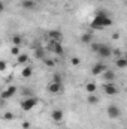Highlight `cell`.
<instances>
[{
  "label": "cell",
  "instance_id": "obj_1",
  "mask_svg": "<svg viewBox=\"0 0 127 129\" xmlns=\"http://www.w3.org/2000/svg\"><path fill=\"white\" fill-rule=\"evenodd\" d=\"M109 26H112V20L108 15V12L106 11H97L94 15V20L91 21V29L102 30V29H106Z\"/></svg>",
  "mask_w": 127,
  "mask_h": 129
},
{
  "label": "cell",
  "instance_id": "obj_2",
  "mask_svg": "<svg viewBox=\"0 0 127 129\" xmlns=\"http://www.w3.org/2000/svg\"><path fill=\"white\" fill-rule=\"evenodd\" d=\"M37 102H39V99L36 96H27L24 101H21L20 108H21L23 111H32L33 108L37 105Z\"/></svg>",
  "mask_w": 127,
  "mask_h": 129
},
{
  "label": "cell",
  "instance_id": "obj_3",
  "mask_svg": "<svg viewBox=\"0 0 127 129\" xmlns=\"http://www.w3.org/2000/svg\"><path fill=\"white\" fill-rule=\"evenodd\" d=\"M102 89H103V92H105L106 95H109V96H114V95H117V93L120 92V89H118V86H117L115 83H103Z\"/></svg>",
  "mask_w": 127,
  "mask_h": 129
},
{
  "label": "cell",
  "instance_id": "obj_4",
  "mask_svg": "<svg viewBox=\"0 0 127 129\" xmlns=\"http://www.w3.org/2000/svg\"><path fill=\"white\" fill-rule=\"evenodd\" d=\"M106 113H108V116H109L111 119H118V117L121 116V110H120V107L115 105V104H111V105L108 107Z\"/></svg>",
  "mask_w": 127,
  "mask_h": 129
},
{
  "label": "cell",
  "instance_id": "obj_5",
  "mask_svg": "<svg viewBox=\"0 0 127 129\" xmlns=\"http://www.w3.org/2000/svg\"><path fill=\"white\" fill-rule=\"evenodd\" d=\"M52 53H55L57 56H63L64 54V50L63 47H61V44L60 42H55V41H49V47H48Z\"/></svg>",
  "mask_w": 127,
  "mask_h": 129
},
{
  "label": "cell",
  "instance_id": "obj_6",
  "mask_svg": "<svg viewBox=\"0 0 127 129\" xmlns=\"http://www.w3.org/2000/svg\"><path fill=\"white\" fill-rule=\"evenodd\" d=\"M15 93H17V86H9L8 89H5V90L2 92L0 98H2L3 101H8V99H11V98L14 96Z\"/></svg>",
  "mask_w": 127,
  "mask_h": 129
},
{
  "label": "cell",
  "instance_id": "obj_7",
  "mask_svg": "<svg viewBox=\"0 0 127 129\" xmlns=\"http://www.w3.org/2000/svg\"><path fill=\"white\" fill-rule=\"evenodd\" d=\"M46 90H48L49 93H52V95H55V93H60V92L63 90V84H61V83H54V81H51V83L48 84Z\"/></svg>",
  "mask_w": 127,
  "mask_h": 129
},
{
  "label": "cell",
  "instance_id": "obj_8",
  "mask_svg": "<svg viewBox=\"0 0 127 129\" xmlns=\"http://www.w3.org/2000/svg\"><path fill=\"white\" fill-rule=\"evenodd\" d=\"M97 54H99L100 57L106 59V57H109V56L112 54V50H111V47H109V45L102 44V45H100V48H99V51H97Z\"/></svg>",
  "mask_w": 127,
  "mask_h": 129
},
{
  "label": "cell",
  "instance_id": "obj_9",
  "mask_svg": "<svg viewBox=\"0 0 127 129\" xmlns=\"http://www.w3.org/2000/svg\"><path fill=\"white\" fill-rule=\"evenodd\" d=\"M108 68H106V64H103V63H96L93 68H91V74L93 75H96V77H99V75H102L105 71H106Z\"/></svg>",
  "mask_w": 127,
  "mask_h": 129
},
{
  "label": "cell",
  "instance_id": "obj_10",
  "mask_svg": "<svg viewBox=\"0 0 127 129\" xmlns=\"http://www.w3.org/2000/svg\"><path fill=\"white\" fill-rule=\"evenodd\" d=\"M102 78L105 80V83H115V72L106 69V71L102 74Z\"/></svg>",
  "mask_w": 127,
  "mask_h": 129
},
{
  "label": "cell",
  "instance_id": "obj_11",
  "mask_svg": "<svg viewBox=\"0 0 127 129\" xmlns=\"http://www.w3.org/2000/svg\"><path fill=\"white\" fill-rule=\"evenodd\" d=\"M48 36H49V41H55V42H61V39H63V35L60 30H49L48 32Z\"/></svg>",
  "mask_w": 127,
  "mask_h": 129
},
{
  "label": "cell",
  "instance_id": "obj_12",
  "mask_svg": "<svg viewBox=\"0 0 127 129\" xmlns=\"http://www.w3.org/2000/svg\"><path fill=\"white\" fill-rule=\"evenodd\" d=\"M82 44H91L93 42V32L91 30H88V32H85L82 36H81V39H79Z\"/></svg>",
  "mask_w": 127,
  "mask_h": 129
},
{
  "label": "cell",
  "instance_id": "obj_13",
  "mask_svg": "<svg viewBox=\"0 0 127 129\" xmlns=\"http://www.w3.org/2000/svg\"><path fill=\"white\" fill-rule=\"evenodd\" d=\"M51 119H52L54 122H61V120H63V111H61V110H54V111L51 113Z\"/></svg>",
  "mask_w": 127,
  "mask_h": 129
},
{
  "label": "cell",
  "instance_id": "obj_14",
  "mask_svg": "<svg viewBox=\"0 0 127 129\" xmlns=\"http://www.w3.org/2000/svg\"><path fill=\"white\" fill-rule=\"evenodd\" d=\"M21 6L24 9H34L36 8V2L34 0H23L21 2Z\"/></svg>",
  "mask_w": 127,
  "mask_h": 129
},
{
  "label": "cell",
  "instance_id": "obj_15",
  "mask_svg": "<svg viewBox=\"0 0 127 129\" xmlns=\"http://www.w3.org/2000/svg\"><path fill=\"white\" fill-rule=\"evenodd\" d=\"M17 63H18V64H27V63H29V56H27V54H21V53H20V54L17 56Z\"/></svg>",
  "mask_w": 127,
  "mask_h": 129
},
{
  "label": "cell",
  "instance_id": "obj_16",
  "mask_svg": "<svg viewBox=\"0 0 127 129\" xmlns=\"http://www.w3.org/2000/svg\"><path fill=\"white\" fill-rule=\"evenodd\" d=\"M115 66L120 68V69H124L127 66V59L126 57H118V59L115 60Z\"/></svg>",
  "mask_w": 127,
  "mask_h": 129
},
{
  "label": "cell",
  "instance_id": "obj_17",
  "mask_svg": "<svg viewBox=\"0 0 127 129\" xmlns=\"http://www.w3.org/2000/svg\"><path fill=\"white\" fill-rule=\"evenodd\" d=\"M32 74H33V68L32 66H26L23 69V72H21V77L23 78H29V77H32Z\"/></svg>",
  "mask_w": 127,
  "mask_h": 129
},
{
  "label": "cell",
  "instance_id": "obj_18",
  "mask_svg": "<svg viewBox=\"0 0 127 129\" xmlns=\"http://www.w3.org/2000/svg\"><path fill=\"white\" fill-rule=\"evenodd\" d=\"M12 44H14L15 47H20V45L23 44V38H21L20 35H15V36H12Z\"/></svg>",
  "mask_w": 127,
  "mask_h": 129
},
{
  "label": "cell",
  "instance_id": "obj_19",
  "mask_svg": "<svg viewBox=\"0 0 127 129\" xmlns=\"http://www.w3.org/2000/svg\"><path fill=\"white\" fill-rule=\"evenodd\" d=\"M85 90H87L88 93H94L96 90H97V86H96L94 83H87V86H85Z\"/></svg>",
  "mask_w": 127,
  "mask_h": 129
},
{
  "label": "cell",
  "instance_id": "obj_20",
  "mask_svg": "<svg viewBox=\"0 0 127 129\" xmlns=\"http://www.w3.org/2000/svg\"><path fill=\"white\" fill-rule=\"evenodd\" d=\"M87 102L94 105V104H97V102H99V98L96 96V95H93V93H90V95H88V98H87Z\"/></svg>",
  "mask_w": 127,
  "mask_h": 129
},
{
  "label": "cell",
  "instance_id": "obj_21",
  "mask_svg": "<svg viewBox=\"0 0 127 129\" xmlns=\"http://www.w3.org/2000/svg\"><path fill=\"white\" fill-rule=\"evenodd\" d=\"M3 120H14V113H11V111H8V113H3Z\"/></svg>",
  "mask_w": 127,
  "mask_h": 129
},
{
  "label": "cell",
  "instance_id": "obj_22",
  "mask_svg": "<svg viewBox=\"0 0 127 129\" xmlns=\"http://www.w3.org/2000/svg\"><path fill=\"white\" fill-rule=\"evenodd\" d=\"M42 60H43V63L46 64V66H48V68H52V66H54V64H55V62H54V60H52V59H42Z\"/></svg>",
  "mask_w": 127,
  "mask_h": 129
},
{
  "label": "cell",
  "instance_id": "obj_23",
  "mask_svg": "<svg viewBox=\"0 0 127 129\" xmlns=\"http://www.w3.org/2000/svg\"><path fill=\"white\" fill-rule=\"evenodd\" d=\"M11 54L17 57V56L20 54V47H15V45H14V47H12V50H11Z\"/></svg>",
  "mask_w": 127,
  "mask_h": 129
},
{
  "label": "cell",
  "instance_id": "obj_24",
  "mask_svg": "<svg viewBox=\"0 0 127 129\" xmlns=\"http://www.w3.org/2000/svg\"><path fill=\"white\" fill-rule=\"evenodd\" d=\"M36 57L37 59H45V54H43V50H36Z\"/></svg>",
  "mask_w": 127,
  "mask_h": 129
},
{
  "label": "cell",
  "instance_id": "obj_25",
  "mask_svg": "<svg viewBox=\"0 0 127 129\" xmlns=\"http://www.w3.org/2000/svg\"><path fill=\"white\" fill-rule=\"evenodd\" d=\"M52 81L54 83H61V75L60 74H54L52 75Z\"/></svg>",
  "mask_w": 127,
  "mask_h": 129
},
{
  "label": "cell",
  "instance_id": "obj_26",
  "mask_svg": "<svg viewBox=\"0 0 127 129\" xmlns=\"http://www.w3.org/2000/svg\"><path fill=\"white\" fill-rule=\"evenodd\" d=\"M70 63L73 64V66H79V64H81V60H79V57H72Z\"/></svg>",
  "mask_w": 127,
  "mask_h": 129
},
{
  "label": "cell",
  "instance_id": "obj_27",
  "mask_svg": "<svg viewBox=\"0 0 127 129\" xmlns=\"http://www.w3.org/2000/svg\"><path fill=\"white\" fill-rule=\"evenodd\" d=\"M100 45H102V44H97V42H91V50H93L94 53H97V51H99V48H100Z\"/></svg>",
  "mask_w": 127,
  "mask_h": 129
},
{
  "label": "cell",
  "instance_id": "obj_28",
  "mask_svg": "<svg viewBox=\"0 0 127 129\" xmlns=\"http://www.w3.org/2000/svg\"><path fill=\"white\" fill-rule=\"evenodd\" d=\"M6 68H8V63H6L5 60H0V72L6 71Z\"/></svg>",
  "mask_w": 127,
  "mask_h": 129
},
{
  "label": "cell",
  "instance_id": "obj_29",
  "mask_svg": "<svg viewBox=\"0 0 127 129\" xmlns=\"http://www.w3.org/2000/svg\"><path fill=\"white\" fill-rule=\"evenodd\" d=\"M21 126H23L24 129H29V128H30V123H29V122H23V125H21Z\"/></svg>",
  "mask_w": 127,
  "mask_h": 129
},
{
  "label": "cell",
  "instance_id": "obj_30",
  "mask_svg": "<svg viewBox=\"0 0 127 129\" xmlns=\"http://www.w3.org/2000/svg\"><path fill=\"white\" fill-rule=\"evenodd\" d=\"M5 81H6V83H11V81H12V75H9V77H6V78H5Z\"/></svg>",
  "mask_w": 127,
  "mask_h": 129
},
{
  "label": "cell",
  "instance_id": "obj_31",
  "mask_svg": "<svg viewBox=\"0 0 127 129\" xmlns=\"http://www.w3.org/2000/svg\"><path fill=\"white\" fill-rule=\"evenodd\" d=\"M5 11V5H3V2L0 0V12H3Z\"/></svg>",
  "mask_w": 127,
  "mask_h": 129
},
{
  "label": "cell",
  "instance_id": "obj_32",
  "mask_svg": "<svg viewBox=\"0 0 127 129\" xmlns=\"http://www.w3.org/2000/svg\"><path fill=\"white\" fill-rule=\"evenodd\" d=\"M118 38H120V35H118V33H114V35H112V39H118Z\"/></svg>",
  "mask_w": 127,
  "mask_h": 129
},
{
  "label": "cell",
  "instance_id": "obj_33",
  "mask_svg": "<svg viewBox=\"0 0 127 129\" xmlns=\"http://www.w3.org/2000/svg\"><path fill=\"white\" fill-rule=\"evenodd\" d=\"M3 102H5V101H3V99H2V98H0V107H2V105H3Z\"/></svg>",
  "mask_w": 127,
  "mask_h": 129
},
{
  "label": "cell",
  "instance_id": "obj_34",
  "mask_svg": "<svg viewBox=\"0 0 127 129\" xmlns=\"http://www.w3.org/2000/svg\"><path fill=\"white\" fill-rule=\"evenodd\" d=\"M99 2H105V0H99Z\"/></svg>",
  "mask_w": 127,
  "mask_h": 129
},
{
  "label": "cell",
  "instance_id": "obj_35",
  "mask_svg": "<svg viewBox=\"0 0 127 129\" xmlns=\"http://www.w3.org/2000/svg\"><path fill=\"white\" fill-rule=\"evenodd\" d=\"M0 44H2V42H0Z\"/></svg>",
  "mask_w": 127,
  "mask_h": 129
},
{
  "label": "cell",
  "instance_id": "obj_36",
  "mask_svg": "<svg viewBox=\"0 0 127 129\" xmlns=\"http://www.w3.org/2000/svg\"><path fill=\"white\" fill-rule=\"evenodd\" d=\"M29 129H30V128H29Z\"/></svg>",
  "mask_w": 127,
  "mask_h": 129
}]
</instances>
